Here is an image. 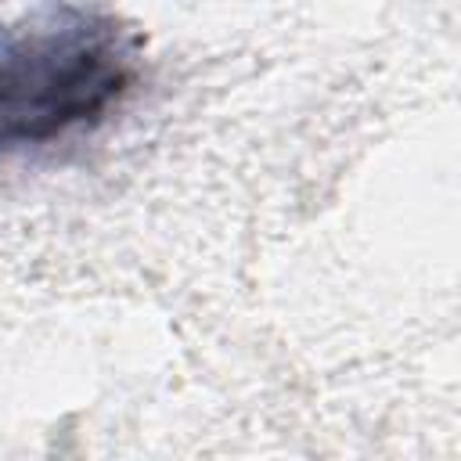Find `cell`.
<instances>
[{
  "label": "cell",
  "instance_id": "cell-1",
  "mask_svg": "<svg viewBox=\"0 0 461 461\" xmlns=\"http://www.w3.org/2000/svg\"><path fill=\"white\" fill-rule=\"evenodd\" d=\"M133 72V47L108 14L61 7L0 25V155L97 126L126 97Z\"/></svg>",
  "mask_w": 461,
  "mask_h": 461
}]
</instances>
